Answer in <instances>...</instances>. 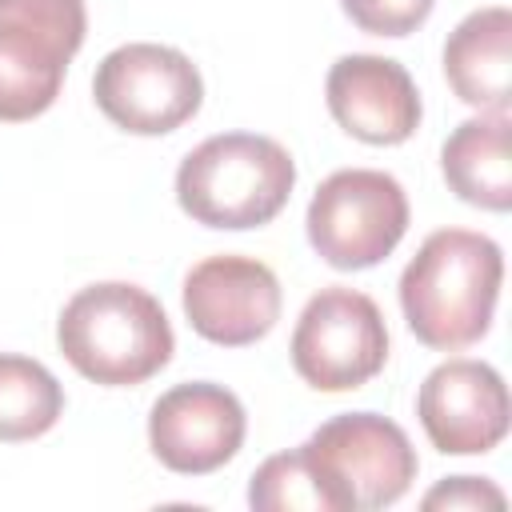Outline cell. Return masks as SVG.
Segmentation results:
<instances>
[{"mask_svg": "<svg viewBox=\"0 0 512 512\" xmlns=\"http://www.w3.org/2000/svg\"><path fill=\"white\" fill-rule=\"evenodd\" d=\"M504 252L472 228L432 232L400 276L408 332L436 352H460L488 336L500 300Z\"/></svg>", "mask_w": 512, "mask_h": 512, "instance_id": "cell-1", "label": "cell"}, {"mask_svg": "<svg viewBox=\"0 0 512 512\" xmlns=\"http://www.w3.org/2000/svg\"><path fill=\"white\" fill-rule=\"evenodd\" d=\"M56 344L84 380L104 388L144 384L176 352L164 304L128 280L80 288L56 320Z\"/></svg>", "mask_w": 512, "mask_h": 512, "instance_id": "cell-2", "label": "cell"}, {"mask_svg": "<svg viewBox=\"0 0 512 512\" xmlns=\"http://www.w3.org/2000/svg\"><path fill=\"white\" fill-rule=\"evenodd\" d=\"M296 184L292 152L260 132H220L196 144L176 168L180 208L224 232L260 228L280 216Z\"/></svg>", "mask_w": 512, "mask_h": 512, "instance_id": "cell-3", "label": "cell"}, {"mask_svg": "<svg viewBox=\"0 0 512 512\" xmlns=\"http://www.w3.org/2000/svg\"><path fill=\"white\" fill-rule=\"evenodd\" d=\"M300 448L316 468L332 512L388 508L420 472L408 432L380 412H340L324 420Z\"/></svg>", "mask_w": 512, "mask_h": 512, "instance_id": "cell-4", "label": "cell"}, {"mask_svg": "<svg viewBox=\"0 0 512 512\" xmlns=\"http://www.w3.org/2000/svg\"><path fill=\"white\" fill-rule=\"evenodd\" d=\"M88 32L84 0H0V120L44 116Z\"/></svg>", "mask_w": 512, "mask_h": 512, "instance_id": "cell-5", "label": "cell"}, {"mask_svg": "<svg viewBox=\"0 0 512 512\" xmlns=\"http://www.w3.org/2000/svg\"><path fill=\"white\" fill-rule=\"evenodd\" d=\"M308 244L340 272H360L392 256L408 232V196L380 168H340L308 200Z\"/></svg>", "mask_w": 512, "mask_h": 512, "instance_id": "cell-6", "label": "cell"}, {"mask_svg": "<svg viewBox=\"0 0 512 512\" xmlns=\"http://www.w3.org/2000/svg\"><path fill=\"white\" fill-rule=\"evenodd\" d=\"M96 108L132 136H168L204 104L200 68L168 44H120L92 76Z\"/></svg>", "mask_w": 512, "mask_h": 512, "instance_id": "cell-7", "label": "cell"}, {"mask_svg": "<svg viewBox=\"0 0 512 512\" xmlns=\"http://www.w3.org/2000/svg\"><path fill=\"white\" fill-rule=\"evenodd\" d=\"M292 368L316 392L364 388L388 360V328L372 296L356 288H320L292 328Z\"/></svg>", "mask_w": 512, "mask_h": 512, "instance_id": "cell-8", "label": "cell"}, {"mask_svg": "<svg viewBox=\"0 0 512 512\" xmlns=\"http://www.w3.org/2000/svg\"><path fill=\"white\" fill-rule=\"evenodd\" d=\"M180 300L192 332L220 348L256 344L280 320V280L256 256L220 252L192 264Z\"/></svg>", "mask_w": 512, "mask_h": 512, "instance_id": "cell-9", "label": "cell"}, {"mask_svg": "<svg viewBox=\"0 0 512 512\" xmlns=\"http://www.w3.org/2000/svg\"><path fill=\"white\" fill-rule=\"evenodd\" d=\"M248 432L244 404L232 388L212 380H188L168 388L148 412L152 456L180 476H208L224 468Z\"/></svg>", "mask_w": 512, "mask_h": 512, "instance_id": "cell-10", "label": "cell"}, {"mask_svg": "<svg viewBox=\"0 0 512 512\" xmlns=\"http://www.w3.org/2000/svg\"><path fill=\"white\" fill-rule=\"evenodd\" d=\"M416 416L436 452L484 456L508 436V384L484 360H444L424 376Z\"/></svg>", "mask_w": 512, "mask_h": 512, "instance_id": "cell-11", "label": "cell"}, {"mask_svg": "<svg viewBox=\"0 0 512 512\" xmlns=\"http://www.w3.org/2000/svg\"><path fill=\"white\" fill-rule=\"evenodd\" d=\"M324 100L332 120L364 144H404L420 128V92L392 56L352 52L328 68Z\"/></svg>", "mask_w": 512, "mask_h": 512, "instance_id": "cell-12", "label": "cell"}, {"mask_svg": "<svg viewBox=\"0 0 512 512\" xmlns=\"http://www.w3.org/2000/svg\"><path fill=\"white\" fill-rule=\"evenodd\" d=\"M444 76L456 100L480 112L512 104V12L504 4L468 12L444 40Z\"/></svg>", "mask_w": 512, "mask_h": 512, "instance_id": "cell-13", "label": "cell"}, {"mask_svg": "<svg viewBox=\"0 0 512 512\" xmlns=\"http://www.w3.org/2000/svg\"><path fill=\"white\" fill-rule=\"evenodd\" d=\"M508 112H480L452 128V136L440 148V168L448 188L488 212L512 208V152H508Z\"/></svg>", "mask_w": 512, "mask_h": 512, "instance_id": "cell-14", "label": "cell"}, {"mask_svg": "<svg viewBox=\"0 0 512 512\" xmlns=\"http://www.w3.org/2000/svg\"><path fill=\"white\" fill-rule=\"evenodd\" d=\"M64 412L60 380L32 356L0 352V440L20 444L56 428Z\"/></svg>", "mask_w": 512, "mask_h": 512, "instance_id": "cell-15", "label": "cell"}, {"mask_svg": "<svg viewBox=\"0 0 512 512\" xmlns=\"http://www.w3.org/2000/svg\"><path fill=\"white\" fill-rule=\"evenodd\" d=\"M248 504L256 512H332V500L304 448L268 456L248 480Z\"/></svg>", "mask_w": 512, "mask_h": 512, "instance_id": "cell-16", "label": "cell"}, {"mask_svg": "<svg viewBox=\"0 0 512 512\" xmlns=\"http://www.w3.org/2000/svg\"><path fill=\"white\" fill-rule=\"evenodd\" d=\"M340 8L360 32L400 40L432 16L436 0H340Z\"/></svg>", "mask_w": 512, "mask_h": 512, "instance_id": "cell-17", "label": "cell"}, {"mask_svg": "<svg viewBox=\"0 0 512 512\" xmlns=\"http://www.w3.org/2000/svg\"><path fill=\"white\" fill-rule=\"evenodd\" d=\"M420 504L428 512L432 508H504V492L484 476H448Z\"/></svg>", "mask_w": 512, "mask_h": 512, "instance_id": "cell-18", "label": "cell"}]
</instances>
